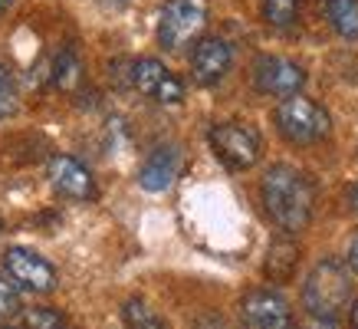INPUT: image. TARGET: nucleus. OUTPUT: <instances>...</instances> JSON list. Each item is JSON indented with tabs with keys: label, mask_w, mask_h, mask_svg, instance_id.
<instances>
[{
	"label": "nucleus",
	"mask_w": 358,
	"mask_h": 329,
	"mask_svg": "<svg viewBox=\"0 0 358 329\" xmlns=\"http://www.w3.org/2000/svg\"><path fill=\"white\" fill-rule=\"evenodd\" d=\"M260 197L270 220L286 234H299L313 220V204H315L313 181L293 164H273L270 172L263 175Z\"/></svg>",
	"instance_id": "1"
},
{
	"label": "nucleus",
	"mask_w": 358,
	"mask_h": 329,
	"mask_svg": "<svg viewBox=\"0 0 358 329\" xmlns=\"http://www.w3.org/2000/svg\"><path fill=\"white\" fill-rule=\"evenodd\" d=\"M348 303H352V276H348V267L338 260H319L303 284L306 313L338 319V313Z\"/></svg>",
	"instance_id": "2"
},
{
	"label": "nucleus",
	"mask_w": 358,
	"mask_h": 329,
	"mask_svg": "<svg viewBox=\"0 0 358 329\" xmlns=\"http://www.w3.org/2000/svg\"><path fill=\"white\" fill-rule=\"evenodd\" d=\"M276 129L282 132V139L293 145H315L322 142L332 129L329 112L306 96H289L276 106Z\"/></svg>",
	"instance_id": "3"
},
{
	"label": "nucleus",
	"mask_w": 358,
	"mask_h": 329,
	"mask_svg": "<svg viewBox=\"0 0 358 329\" xmlns=\"http://www.w3.org/2000/svg\"><path fill=\"white\" fill-rule=\"evenodd\" d=\"M207 23V4L204 0H168L162 17H158V40L164 50H181Z\"/></svg>",
	"instance_id": "4"
},
{
	"label": "nucleus",
	"mask_w": 358,
	"mask_h": 329,
	"mask_svg": "<svg viewBox=\"0 0 358 329\" xmlns=\"http://www.w3.org/2000/svg\"><path fill=\"white\" fill-rule=\"evenodd\" d=\"M210 148L220 162L234 168V172H243V168H253L257 158H260V135L240 122H220L210 129Z\"/></svg>",
	"instance_id": "5"
},
{
	"label": "nucleus",
	"mask_w": 358,
	"mask_h": 329,
	"mask_svg": "<svg viewBox=\"0 0 358 329\" xmlns=\"http://www.w3.org/2000/svg\"><path fill=\"white\" fill-rule=\"evenodd\" d=\"M3 270L13 284L30 290V293H53L56 284H59V274H56L53 263L30 247H10L3 253Z\"/></svg>",
	"instance_id": "6"
},
{
	"label": "nucleus",
	"mask_w": 358,
	"mask_h": 329,
	"mask_svg": "<svg viewBox=\"0 0 358 329\" xmlns=\"http://www.w3.org/2000/svg\"><path fill=\"white\" fill-rule=\"evenodd\" d=\"M129 83L138 89L141 96L155 99V102H162V106H178V102L185 99V83L174 76L162 59H152V56L131 63Z\"/></svg>",
	"instance_id": "7"
},
{
	"label": "nucleus",
	"mask_w": 358,
	"mask_h": 329,
	"mask_svg": "<svg viewBox=\"0 0 358 329\" xmlns=\"http://www.w3.org/2000/svg\"><path fill=\"white\" fill-rule=\"evenodd\" d=\"M253 83L263 96H276V99H289L299 96L306 86V69L286 56H260L253 66Z\"/></svg>",
	"instance_id": "8"
},
{
	"label": "nucleus",
	"mask_w": 358,
	"mask_h": 329,
	"mask_svg": "<svg viewBox=\"0 0 358 329\" xmlns=\"http://www.w3.org/2000/svg\"><path fill=\"white\" fill-rule=\"evenodd\" d=\"M240 309L243 329H293V309L273 290H253Z\"/></svg>",
	"instance_id": "9"
},
{
	"label": "nucleus",
	"mask_w": 358,
	"mask_h": 329,
	"mask_svg": "<svg viewBox=\"0 0 358 329\" xmlns=\"http://www.w3.org/2000/svg\"><path fill=\"white\" fill-rule=\"evenodd\" d=\"M230 63H234V50H230L227 40L204 36V40H197L194 53H191V76H194L197 86H214L227 76Z\"/></svg>",
	"instance_id": "10"
},
{
	"label": "nucleus",
	"mask_w": 358,
	"mask_h": 329,
	"mask_svg": "<svg viewBox=\"0 0 358 329\" xmlns=\"http://www.w3.org/2000/svg\"><path fill=\"white\" fill-rule=\"evenodd\" d=\"M46 175H50V185H53L59 195L73 197V201H89V197H96L92 172H89L83 162H76L73 155H53L50 164H46Z\"/></svg>",
	"instance_id": "11"
},
{
	"label": "nucleus",
	"mask_w": 358,
	"mask_h": 329,
	"mask_svg": "<svg viewBox=\"0 0 358 329\" xmlns=\"http://www.w3.org/2000/svg\"><path fill=\"white\" fill-rule=\"evenodd\" d=\"M178 172H181V148H178V145H158V148L145 158V164H141L138 185L145 188V191L158 195V191H168V188L174 185Z\"/></svg>",
	"instance_id": "12"
},
{
	"label": "nucleus",
	"mask_w": 358,
	"mask_h": 329,
	"mask_svg": "<svg viewBox=\"0 0 358 329\" xmlns=\"http://www.w3.org/2000/svg\"><path fill=\"white\" fill-rule=\"evenodd\" d=\"M326 20L345 40H358V0H326Z\"/></svg>",
	"instance_id": "13"
},
{
	"label": "nucleus",
	"mask_w": 358,
	"mask_h": 329,
	"mask_svg": "<svg viewBox=\"0 0 358 329\" xmlns=\"http://www.w3.org/2000/svg\"><path fill=\"white\" fill-rule=\"evenodd\" d=\"M122 319H125V329H168L164 326V319L155 313L145 300H129L125 309H122Z\"/></svg>",
	"instance_id": "14"
},
{
	"label": "nucleus",
	"mask_w": 358,
	"mask_h": 329,
	"mask_svg": "<svg viewBox=\"0 0 358 329\" xmlns=\"http://www.w3.org/2000/svg\"><path fill=\"white\" fill-rule=\"evenodd\" d=\"M296 247L286 241H276L270 247V257H266V274L273 276V280H286V276L296 270Z\"/></svg>",
	"instance_id": "15"
},
{
	"label": "nucleus",
	"mask_w": 358,
	"mask_h": 329,
	"mask_svg": "<svg viewBox=\"0 0 358 329\" xmlns=\"http://www.w3.org/2000/svg\"><path fill=\"white\" fill-rule=\"evenodd\" d=\"M263 17H266L270 27L286 30V27H293L296 17H299V0H263Z\"/></svg>",
	"instance_id": "16"
},
{
	"label": "nucleus",
	"mask_w": 358,
	"mask_h": 329,
	"mask_svg": "<svg viewBox=\"0 0 358 329\" xmlns=\"http://www.w3.org/2000/svg\"><path fill=\"white\" fill-rule=\"evenodd\" d=\"M79 83V59L73 50H63V53L56 56L53 63V86L59 89H73Z\"/></svg>",
	"instance_id": "17"
},
{
	"label": "nucleus",
	"mask_w": 358,
	"mask_h": 329,
	"mask_svg": "<svg viewBox=\"0 0 358 329\" xmlns=\"http://www.w3.org/2000/svg\"><path fill=\"white\" fill-rule=\"evenodd\" d=\"M17 112V83H13L10 69L0 63V122L10 119Z\"/></svg>",
	"instance_id": "18"
},
{
	"label": "nucleus",
	"mask_w": 358,
	"mask_h": 329,
	"mask_svg": "<svg viewBox=\"0 0 358 329\" xmlns=\"http://www.w3.org/2000/svg\"><path fill=\"white\" fill-rule=\"evenodd\" d=\"M23 326L27 329H63V316L50 307H36L23 313Z\"/></svg>",
	"instance_id": "19"
},
{
	"label": "nucleus",
	"mask_w": 358,
	"mask_h": 329,
	"mask_svg": "<svg viewBox=\"0 0 358 329\" xmlns=\"http://www.w3.org/2000/svg\"><path fill=\"white\" fill-rule=\"evenodd\" d=\"M20 309V300H17V290H13L3 276H0V316H13Z\"/></svg>",
	"instance_id": "20"
},
{
	"label": "nucleus",
	"mask_w": 358,
	"mask_h": 329,
	"mask_svg": "<svg viewBox=\"0 0 358 329\" xmlns=\"http://www.w3.org/2000/svg\"><path fill=\"white\" fill-rule=\"evenodd\" d=\"M296 329H338V319H332V316H313V313H309V316H306Z\"/></svg>",
	"instance_id": "21"
},
{
	"label": "nucleus",
	"mask_w": 358,
	"mask_h": 329,
	"mask_svg": "<svg viewBox=\"0 0 358 329\" xmlns=\"http://www.w3.org/2000/svg\"><path fill=\"white\" fill-rule=\"evenodd\" d=\"M348 270H352V274H358V234L348 241Z\"/></svg>",
	"instance_id": "22"
},
{
	"label": "nucleus",
	"mask_w": 358,
	"mask_h": 329,
	"mask_svg": "<svg viewBox=\"0 0 358 329\" xmlns=\"http://www.w3.org/2000/svg\"><path fill=\"white\" fill-rule=\"evenodd\" d=\"M348 201H352V211L358 214V181H355V188H352V195H348Z\"/></svg>",
	"instance_id": "23"
},
{
	"label": "nucleus",
	"mask_w": 358,
	"mask_h": 329,
	"mask_svg": "<svg viewBox=\"0 0 358 329\" xmlns=\"http://www.w3.org/2000/svg\"><path fill=\"white\" fill-rule=\"evenodd\" d=\"M352 329H358V300H355V307H352Z\"/></svg>",
	"instance_id": "24"
},
{
	"label": "nucleus",
	"mask_w": 358,
	"mask_h": 329,
	"mask_svg": "<svg viewBox=\"0 0 358 329\" xmlns=\"http://www.w3.org/2000/svg\"><path fill=\"white\" fill-rule=\"evenodd\" d=\"M10 4H13V0H0V13L7 10V7H10Z\"/></svg>",
	"instance_id": "25"
}]
</instances>
